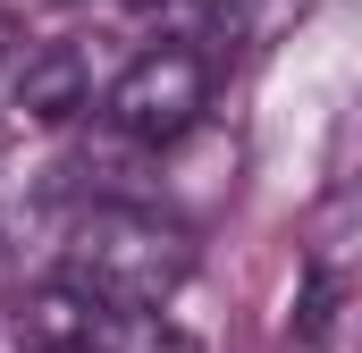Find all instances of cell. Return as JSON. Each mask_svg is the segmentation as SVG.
I'll return each mask as SVG.
<instances>
[{
  "label": "cell",
  "mask_w": 362,
  "mask_h": 353,
  "mask_svg": "<svg viewBox=\"0 0 362 353\" xmlns=\"http://www.w3.org/2000/svg\"><path fill=\"white\" fill-rule=\"evenodd\" d=\"M93 353H194V345L169 337V328H152V311H110L101 337H93Z\"/></svg>",
  "instance_id": "277c9868"
},
{
  "label": "cell",
  "mask_w": 362,
  "mask_h": 353,
  "mask_svg": "<svg viewBox=\"0 0 362 353\" xmlns=\"http://www.w3.org/2000/svg\"><path fill=\"white\" fill-rule=\"evenodd\" d=\"M8 286H17V244L0 236V294H8Z\"/></svg>",
  "instance_id": "8992f818"
},
{
  "label": "cell",
  "mask_w": 362,
  "mask_h": 353,
  "mask_svg": "<svg viewBox=\"0 0 362 353\" xmlns=\"http://www.w3.org/2000/svg\"><path fill=\"white\" fill-rule=\"evenodd\" d=\"M194 277V236L144 202H93L59 244V286L101 311H160Z\"/></svg>",
  "instance_id": "6da1fadb"
},
{
  "label": "cell",
  "mask_w": 362,
  "mask_h": 353,
  "mask_svg": "<svg viewBox=\"0 0 362 353\" xmlns=\"http://www.w3.org/2000/svg\"><path fill=\"white\" fill-rule=\"evenodd\" d=\"M185 8H228V0H185Z\"/></svg>",
  "instance_id": "ba28073f"
},
{
  "label": "cell",
  "mask_w": 362,
  "mask_h": 353,
  "mask_svg": "<svg viewBox=\"0 0 362 353\" xmlns=\"http://www.w3.org/2000/svg\"><path fill=\"white\" fill-rule=\"evenodd\" d=\"M0 353H25V345H17V320H8V311H0Z\"/></svg>",
  "instance_id": "52a82bcc"
},
{
  "label": "cell",
  "mask_w": 362,
  "mask_h": 353,
  "mask_svg": "<svg viewBox=\"0 0 362 353\" xmlns=\"http://www.w3.org/2000/svg\"><path fill=\"white\" fill-rule=\"evenodd\" d=\"M25 51H34V42H25V25L0 8V109H8V92H17V68H25Z\"/></svg>",
  "instance_id": "5b68a950"
},
{
  "label": "cell",
  "mask_w": 362,
  "mask_h": 353,
  "mask_svg": "<svg viewBox=\"0 0 362 353\" xmlns=\"http://www.w3.org/2000/svg\"><path fill=\"white\" fill-rule=\"evenodd\" d=\"M202 109H211V59H202V51H185V42L144 51V59H135L118 85L101 92V118H110V135H127V143H152V152L185 143V135L202 126Z\"/></svg>",
  "instance_id": "7a4b0ae2"
},
{
  "label": "cell",
  "mask_w": 362,
  "mask_h": 353,
  "mask_svg": "<svg viewBox=\"0 0 362 353\" xmlns=\"http://www.w3.org/2000/svg\"><path fill=\"white\" fill-rule=\"evenodd\" d=\"M8 109H17V118H34V126H59V118L93 109L85 59H76L68 42H34V51H25V68H17V92H8Z\"/></svg>",
  "instance_id": "3957f363"
}]
</instances>
